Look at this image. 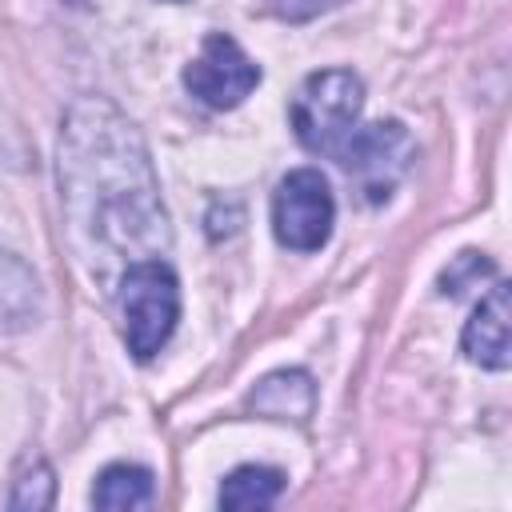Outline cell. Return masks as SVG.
Returning <instances> with one entry per match:
<instances>
[{
	"label": "cell",
	"mask_w": 512,
	"mask_h": 512,
	"mask_svg": "<svg viewBox=\"0 0 512 512\" xmlns=\"http://www.w3.org/2000/svg\"><path fill=\"white\" fill-rule=\"evenodd\" d=\"M60 196L84 248L136 264L160 256L172 240L148 148L136 124L100 96L72 104L64 116Z\"/></svg>",
	"instance_id": "obj_1"
},
{
	"label": "cell",
	"mask_w": 512,
	"mask_h": 512,
	"mask_svg": "<svg viewBox=\"0 0 512 512\" xmlns=\"http://www.w3.org/2000/svg\"><path fill=\"white\" fill-rule=\"evenodd\" d=\"M116 312H120V332H124L128 352L136 360H152L172 340L176 320H180L176 272L160 256L128 264L116 284Z\"/></svg>",
	"instance_id": "obj_2"
},
{
	"label": "cell",
	"mask_w": 512,
	"mask_h": 512,
	"mask_svg": "<svg viewBox=\"0 0 512 512\" xmlns=\"http://www.w3.org/2000/svg\"><path fill=\"white\" fill-rule=\"evenodd\" d=\"M360 112H364V84L348 68L312 72L300 84V92L292 96L296 140L308 152L328 156V160H336L344 152V144L360 128Z\"/></svg>",
	"instance_id": "obj_3"
},
{
	"label": "cell",
	"mask_w": 512,
	"mask_h": 512,
	"mask_svg": "<svg viewBox=\"0 0 512 512\" xmlns=\"http://www.w3.org/2000/svg\"><path fill=\"white\" fill-rule=\"evenodd\" d=\"M336 224V196L316 168L288 172L272 192V232L292 252H320Z\"/></svg>",
	"instance_id": "obj_4"
},
{
	"label": "cell",
	"mask_w": 512,
	"mask_h": 512,
	"mask_svg": "<svg viewBox=\"0 0 512 512\" xmlns=\"http://www.w3.org/2000/svg\"><path fill=\"white\" fill-rule=\"evenodd\" d=\"M416 160V144L400 120H380V124H360L336 164L360 184V192L380 204L392 196V188L404 180V172Z\"/></svg>",
	"instance_id": "obj_5"
},
{
	"label": "cell",
	"mask_w": 512,
	"mask_h": 512,
	"mask_svg": "<svg viewBox=\"0 0 512 512\" xmlns=\"http://www.w3.org/2000/svg\"><path fill=\"white\" fill-rule=\"evenodd\" d=\"M260 84V64L224 32H208L192 64L184 68V88L204 108H236Z\"/></svg>",
	"instance_id": "obj_6"
},
{
	"label": "cell",
	"mask_w": 512,
	"mask_h": 512,
	"mask_svg": "<svg viewBox=\"0 0 512 512\" xmlns=\"http://www.w3.org/2000/svg\"><path fill=\"white\" fill-rule=\"evenodd\" d=\"M464 356L480 368L504 372L508 368V284H492L488 296L476 304L472 320L464 324Z\"/></svg>",
	"instance_id": "obj_7"
},
{
	"label": "cell",
	"mask_w": 512,
	"mask_h": 512,
	"mask_svg": "<svg viewBox=\"0 0 512 512\" xmlns=\"http://www.w3.org/2000/svg\"><path fill=\"white\" fill-rule=\"evenodd\" d=\"M44 312V292L36 272L8 248H0V336L28 332Z\"/></svg>",
	"instance_id": "obj_8"
},
{
	"label": "cell",
	"mask_w": 512,
	"mask_h": 512,
	"mask_svg": "<svg viewBox=\"0 0 512 512\" xmlns=\"http://www.w3.org/2000/svg\"><path fill=\"white\" fill-rule=\"evenodd\" d=\"M260 416L268 420H308L312 408H316V384L308 372L300 368H284V372H272L264 376L256 388H252V400H248Z\"/></svg>",
	"instance_id": "obj_9"
},
{
	"label": "cell",
	"mask_w": 512,
	"mask_h": 512,
	"mask_svg": "<svg viewBox=\"0 0 512 512\" xmlns=\"http://www.w3.org/2000/svg\"><path fill=\"white\" fill-rule=\"evenodd\" d=\"M152 496H156L152 472L140 468V464H108V468L96 476V488H92V504H96V508H108V512L148 508Z\"/></svg>",
	"instance_id": "obj_10"
},
{
	"label": "cell",
	"mask_w": 512,
	"mask_h": 512,
	"mask_svg": "<svg viewBox=\"0 0 512 512\" xmlns=\"http://www.w3.org/2000/svg\"><path fill=\"white\" fill-rule=\"evenodd\" d=\"M284 492V472L268 464H240L220 484V508H268Z\"/></svg>",
	"instance_id": "obj_11"
},
{
	"label": "cell",
	"mask_w": 512,
	"mask_h": 512,
	"mask_svg": "<svg viewBox=\"0 0 512 512\" xmlns=\"http://www.w3.org/2000/svg\"><path fill=\"white\" fill-rule=\"evenodd\" d=\"M52 488H56V480H52V472H48V464H36L32 472H24V480H16V492H12V508H48L52 504Z\"/></svg>",
	"instance_id": "obj_12"
},
{
	"label": "cell",
	"mask_w": 512,
	"mask_h": 512,
	"mask_svg": "<svg viewBox=\"0 0 512 512\" xmlns=\"http://www.w3.org/2000/svg\"><path fill=\"white\" fill-rule=\"evenodd\" d=\"M484 272H492V264L488 260H480L476 252H464L448 272H444V292H464V280H472V276H484Z\"/></svg>",
	"instance_id": "obj_13"
}]
</instances>
